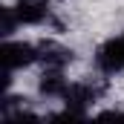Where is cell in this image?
<instances>
[{"label":"cell","mask_w":124,"mask_h":124,"mask_svg":"<svg viewBox=\"0 0 124 124\" xmlns=\"http://www.w3.org/2000/svg\"><path fill=\"white\" fill-rule=\"evenodd\" d=\"M110 93V75H84V78H72L69 90L61 101V113L49 116V118H63V121H84L93 118L98 101H104V95Z\"/></svg>","instance_id":"cell-1"},{"label":"cell","mask_w":124,"mask_h":124,"mask_svg":"<svg viewBox=\"0 0 124 124\" xmlns=\"http://www.w3.org/2000/svg\"><path fill=\"white\" fill-rule=\"evenodd\" d=\"M12 6H15L23 29H52L58 35L63 32V20L52 9V0H15Z\"/></svg>","instance_id":"cell-2"},{"label":"cell","mask_w":124,"mask_h":124,"mask_svg":"<svg viewBox=\"0 0 124 124\" xmlns=\"http://www.w3.org/2000/svg\"><path fill=\"white\" fill-rule=\"evenodd\" d=\"M93 69L101 75H124V29L98 40L93 49Z\"/></svg>","instance_id":"cell-3"},{"label":"cell","mask_w":124,"mask_h":124,"mask_svg":"<svg viewBox=\"0 0 124 124\" xmlns=\"http://www.w3.org/2000/svg\"><path fill=\"white\" fill-rule=\"evenodd\" d=\"M38 66V43L26 38H3L0 43V69L9 72H26Z\"/></svg>","instance_id":"cell-4"},{"label":"cell","mask_w":124,"mask_h":124,"mask_svg":"<svg viewBox=\"0 0 124 124\" xmlns=\"http://www.w3.org/2000/svg\"><path fill=\"white\" fill-rule=\"evenodd\" d=\"M69 84H72V78L66 75L63 66H40V72L35 78V93L40 101H58L61 104Z\"/></svg>","instance_id":"cell-5"},{"label":"cell","mask_w":124,"mask_h":124,"mask_svg":"<svg viewBox=\"0 0 124 124\" xmlns=\"http://www.w3.org/2000/svg\"><path fill=\"white\" fill-rule=\"evenodd\" d=\"M35 43H38V66H63V69H69L75 63V49L55 35L35 38Z\"/></svg>","instance_id":"cell-6"},{"label":"cell","mask_w":124,"mask_h":124,"mask_svg":"<svg viewBox=\"0 0 124 124\" xmlns=\"http://www.w3.org/2000/svg\"><path fill=\"white\" fill-rule=\"evenodd\" d=\"M0 116L9 118V121H23V116H32V98L20 93H3L0 101Z\"/></svg>","instance_id":"cell-7"},{"label":"cell","mask_w":124,"mask_h":124,"mask_svg":"<svg viewBox=\"0 0 124 124\" xmlns=\"http://www.w3.org/2000/svg\"><path fill=\"white\" fill-rule=\"evenodd\" d=\"M20 29H23V23H20L15 6H12V3H3V6H0V40H3V38H15Z\"/></svg>","instance_id":"cell-8"}]
</instances>
